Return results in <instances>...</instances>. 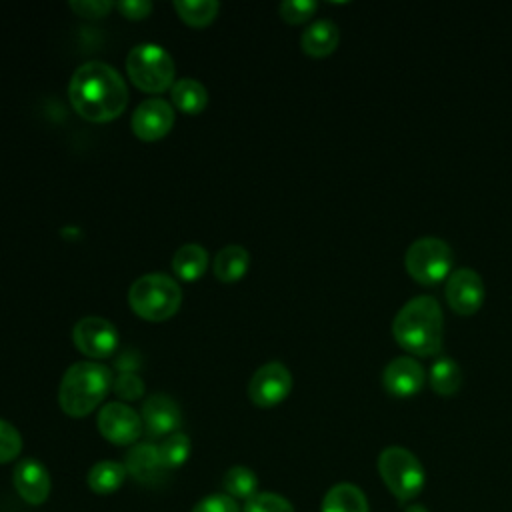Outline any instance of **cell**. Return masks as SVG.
I'll return each instance as SVG.
<instances>
[{"mask_svg":"<svg viewBox=\"0 0 512 512\" xmlns=\"http://www.w3.org/2000/svg\"><path fill=\"white\" fill-rule=\"evenodd\" d=\"M142 424L148 436L160 438L178 432L182 412L178 404L166 394H152L142 404Z\"/></svg>","mask_w":512,"mask_h":512,"instance_id":"cell-15","label":"cell"},{"mask_svg":"<svg viewBox=\"0 0 512 512\" xmlns=\"http://www.w3.org/2000/svg\"><path fill=\"white\" fill-rule=\"evenodd\" d=\"M192 512H240L238 502L228 494H210L202 498Z\"/></svg>","mask_w":512,"mask_h":512,"instance_id":"cell-31","label":"cell"},{"mask_svg":"<svg viewBox=\"0 0 512 512\" xmlns=\"http://www.w3.org/2000/svg\"><path fill=\"white\" fill-rule=\"evenodd\" d=\"M72 108L88 122H110L128 104V88L122 76L104 62H86L76 68L68 84Z\"/></svg>","mask_w":512,"mask_h":512,"instance_id":"cell-1","label":"cell"},{"mask_svg":"<svg viewBox=\"0 0 512 512\" xmlns=\"http://www.w3.org/2000/svg\"><path fill=\"white\" fill-rule=\"evenodd\" d=\"M170 96H172V104L184 114H200L208 104L206 88L194 78L178 80L172 86Z\"/></svg>","mask_w":512,"mask_h":512,"instance_id":"cell-23","label":"cell"},{"mask_svg":"<svg viewBox=\"0 0 512 512\" xmlns=\"http://www.w3.org/2000/svg\"><path fill=\"white\" fill-rule=\"evenodd\" d=\"M98 430L108 442L116 446H130L140 438L144 424L142 416H138L128 404L108 402L98 412Z\"/></svg>","mask_w":512,"mask_h":512,"instance_id":"cell-11","label":"cell"},{"mask_svg":"<svg viewBox=\"0 0 512 512\" xmlns=\"http://www.w3.org/2000/svg\"><path fill=\"white\" fill-rule=\"evenodd\" d=\"M378 472L386 488L398 500H412L424 486V468L420 460L402 446H388L378 456Z\"/></svg>","mask_w":512,"mask_h":512,"instance_id":"cell-7","label":"cell"},{"mask_svg":"<svg viewBox=\"0 0 512 512\" xmlns=\"http://www.w3.org/2000/svg\"><path fill=\"white\" fill-rule=\"evenodd\" d=\"M392 336L414 356H436L444 344V312L430 294L410 298L392 320Z\"/></svg>","mask_w":512,"mask_h":512,"instance_id":"cell-2","label":"cell"},{"mask_svg":"<svg viewBox=\"0 0 512 512\" xmlns=\"http://www.w3.org/2000/svg\"><path fill=\"white\" fill-rule=\"evenodd\" d=\"M70 8L82 18H102L114 8V4L110 0H80L70 2Z\"/></svg>","mask_w":512,"mask_h":512,"instance_id":"cell-32","label":"cell"},{"mask_svg":"<svg viewBox=\"0 0 512 512\" xmlns=\"http://www.w3.org/2000/svg\"><path fill=\"white\" fill-rule=\"evenodd\" d=\"M174 8L182 22H186L188 26H194V28H202V26H208L216 18L220 4L212 2V0H200V2L198 0L196 2L178 0V2H174Z\"/></svg>","mask_w":512,"mask_h":512,"instance_id":"cell-25","label":"cell"},{"mask_svg":"<svg viewBox=\"0 0 512 512\" xmlns=\"http://www.w3.org/2000/svg\"><path fill=\"white\" fill-rule=\"evenodd\" d=\"M128 302L132 312L142 320L164 322L178 312L182 304V288L168 274H144L130 286Z\"/></svg>","mask_w":512,"mask_h":512,"instance_id":"cell-4","label":"cell"},{"mask_svg":"<svg viewBox=\"0 0 512 512\" xmlns=\"http://www.w3.org/2000/svg\"><path fill=\"white\" fill-rule=\"evenodd\" d=\"M292 390V374L282 362L260 366L248 382V396L260 408H272L286 400Z\"/></svg>","mask_w":512,"mask_h":512,"instance_id":"cell-9","label":"cell"},{"mask_svg":"<svg viewBox=\"0 0 512 512\" xmlns=\"http://www.w3.org/2000/svg\"><path fill=\"white\" fill-rule=\"evenodd\" d=\"M242 512H294L292 504L274 492H258L250 500H246Z\"/></svg>","mask_w":512,"mask_h":512,"instance_id":"cell-27","label":"cell"},{"mask_svg":"<svg viewBox=\"0 0 512 512\" xmlns=\"http://www.w3.org/2000/svg\"><path fill=\"white\" fill-rule=\"evenodd\" d=\"M248 266H250L248 250L238 244H230L216 254L212 270L220 282H236L246 274Z\"/></svg>","mask_w":512,"mask_h":512,"instance_id":"cell-20","label":"cell"},{"mask_svg":"<svg viewBox=\"0 0 512 512\" xmlns=\"http://www.w3.org/2000/svg\"><path fill=\"white\" fill-rule=\"evenodd\" d=\"M454 252L448 242L438 236L416 238L404 254V266L412 280L422 286H434L452 272Z\"/></svg>","mask_w":512,"mask_h":512,"instance_id":"cell-6","label":"cell"},{"mask_svg":"<svg viewBox=\"0 0 512 512\" xmlns=\"http://www.w3.org/2000/svg\"><path fill=\"white\" fill-rule=\"evenodd\" d=\"M338 42H340V30L328 18H320L312 22L300 36L302 50L312 58H324L332 54Z\"/></svg>","mask_w":512,"mask_h":512,"instance_id":"cell-17","label":"cell"},{"mask_svg":"<svg viewBox=\"0 0 512 512\" xmlns=\"http://www.w3.org/2000/svg\"><path fill=\"white\" fill-rule=\"evenodd\" d=\"M444 296L448 306L460 316L476 314L484 304V280L470 268L462 266L450 272L444 284Z\"/></svg>","mask_w":512,"mask_h":512,"instance_id":"cell-8","label":"cell"},{"mask_svg":"<svg viewBox=\"0 0 512 512\" xmlns=\"http://www.w3.org/2000/svg\"><path fill=\"white\" fill-rule=\"evenodd\" d=\"M126 474L124 464L116 460H100L88 470L86 484L94 494H112L124 484Z\"/></svg>","mask_w":512,"mask_h":512,"instance_id":"cell-22","label":"cell"},{"mask_svg":"<svg viewBox=\"0 0 512 512\" xmlns=\"http://www.w3.org/2000/svg\"><path fill=\"white\" fill-rule=\"evenodd\" d=\"M460 364L450 356H438L428 370V384L438 396H454L462 386Z\"/></svg>","mask_w":512,"mask_h":512,"instance_id":"cell-18","label":"cell"},{"mask_svg":"<svg viewBox=\"0 0 512 512\" xmlns=\"http://www.w3.org/2000/svg\"><path fill=\"white\" fill-rule=\"evenodd\" d=\"M112 390L118 398L122 400H138L144 394V382L140 376H136L134 372H122L114 382H112Z\"/></svg>","mask_w":512,"mask_h":512,"instance_id":"cell-30","label":"cell"},{"mask_svg":"<svg viewBox=\"0 0 512 512\" xmlns=\"http://www.w3.org/2000/svg\"><path fill=\"white\" fill-rule=\"evenodd\" d=\"M112 388L110 370L96 362H76L62 376L58 402L72 418L88 416Z\"/></svg>","mask_w":512,"mask_h":512,"instance_id":"cell-3","label":"cell"},{"mask_svg":"<svg viewBox=\"0 0 512 512\" xmlns=\"http://www.w3.org/2000/svg\"><path fill=\"white\" fill-rule=\"evenodd\" d=\"M320 512H368V502L356 484L340 482L324 494Z\"/></svg>","mask_w":512,"mask_h":512,"instance_id":"cell-19","label":"cell"},{"mask_svg":"<svg viewBox=\"0 0 512 512\" xmlns=\"http://www.w3.org/2000/svg\"><path fill=\"white\" fill-rule=\"evenodd\" d=\"M224 494L232 496L234 500H250L258 494V478L256 474L246 466H232L226 470L222 478Z\"/></svg>","mask_w":512,"mask_h":512,"instance_id":"cell-24","label":"cell"},{"mask_svg":"<svg viewBox=\"0 0 512 512\" xmlns=\"http://www.w3.org/2000/svg\"><path fill=\"white\" fill-rule=\"evenodd\" d=\"M12 482L18 496L32 506L44 504L50 496V488H52L50 474L46 466L34 458H24L16 464Z\"/></svg>","mask_w":512,"mask_h":512,"instance_id":"cell-14","label":"cell"},{"mask_svg":"<svg viewBox=\"0 0 512 512\" xmlns=\"http://www.w3.org/2000/svg\"><path fill=\"white\" fill-rule=\"evenodd\" d=\"M424 382V366L414 356H396L382 370V386L394 398L416 396Z\"/></svg>","mask_w":512,"mask_h":512,"instance_id":"cell-12","label":"cell"},{"mask_svg":"<svg viewBox=\"0 0 512 512\" xmlns=\"http://www.w3.org/2000/svg\"><path fill=\"white\" fill-rule=\"evenodd\" d=\"M118 10L128 20H142V18H146L152 12V2H146V0H126V2H118Z\"/></svg>","mask_w":512,"mask_h":512,"instance_id":"cell-33","label":"cell"},{"mask_svg":"<svg viewBox=\"0 0 512 512\" xmlns=\"http://www.w3.org/2000/svg\"><path fill=\"white\" fill-rule=\"evenodd\" d=\"M74 346L88 358H106L118 348V332L106 320L98 316L80 318L72 328Z\"/></svg>","mask_w":512,"mask_h":512,"instance_id":"cell-10","label":"cell"},{"mask_svg":"<svg viewBox=\"0 0 512 512\" xmlns=\"http://www.w3.org/2000/svg\"><path fill=\"white\" fill-rule=\"evenodd\" d=\"M174 124V110L162 98H148L132 114V132L142 142L164 138Z\"/></svg>","mask_w":512,"mask_h":512,"instance_id":"cell-13","label":"cell"},{"mask_svg":"<svg viewBox=\"0 0 512 512\" xmlns=\"http://www.w3.org/2000/svg\"><path fill=\"white\" fill-rule=\"evenodd\" d=\"M126 72L132 84L142 92L162 94L174 82V60L162 46L146 42L130 50Z\"/></svg>","mask_w":512,"mask_h":512,"instance_id":"cell-5","label":"cell"},{"mask_svg":"<svg viewBox=\"0 0 512 512\" xmlns=\"http://www.w3.org/2000/svg\"><path fill=\"white\" fill-rule=\"evenodd\" d=\"M124 468L140 484L158 482V478L164 472V466H162L160 454H158V446L152 442L134 444L126 454Z\"/></svg>","mask_w":512,"mask_h":512,"instance_id":"cell-16","label":"cell"},{"mask_svg":"<svg viewBox=\"0 0 512 512\" xmlns=\"http://www.w3.org/2000/svg\"><path fill=\"white\" fill-rule=\"evenodd\" d=\"M316 8L318 4L314 0H284L278 6V14L288 24H302L316 12Z\"/></svg>","mask_w":512,"mask_h":512,"instance_id":"cell-29","label":"cell"},{"mask_svg":"<svg viewBox=\"0 0 512 512\" xmlns=\"http://www.w3.org/2000/svg\"><path fill=\"white\" fill-rule=\"evenodd\" d=\"M190 438L184 432H174L158 444V454L164 470L180 468L190 456Z\"/></svg>","mask_w":512,"mask_h":512,"instance_id":"cell-26","label":"cell"},{"mask_svg":"<svg viewBox=\"0 0 512 512\" xmlns=\"http://www.w3.org/2000/svg\"><path fill=\"white\" fill-rule=\"evenodd\" d=\"M208 266V252L200 244H184L172 258L174 274L184 282L198 280Z\"/></svg>","mask_w":512,"mask_h":512,"instance_id":"cell-21","label":"cell"},{"mask_svg":"<svg viewBox=\"0 0 512 512\" xmlns=\"http://www.w3.org/2000/svg\"><path fill=\"white\" fill-rule=\"evenodd\" d=\"M22 452L20 432L6 420H0V464L12 462Z\"/></svg>","mask_w":512,"mask_h":512,"instance_id":"cell-28","label":"cell"},{"mask_svg":"<svg viewBox=\"0 0 512 512\" xmlns=\"http://www.w3.org/2000/svg\"><path fill=\"white\" fill-rule=\"evenodd\" d=\"M404 512H428V508L422 504H410V506H406Z\"/></svg>","mask_w":512,"mask_h":512,"instance_id":"cell-34","label":"cell"}]
</instances>
